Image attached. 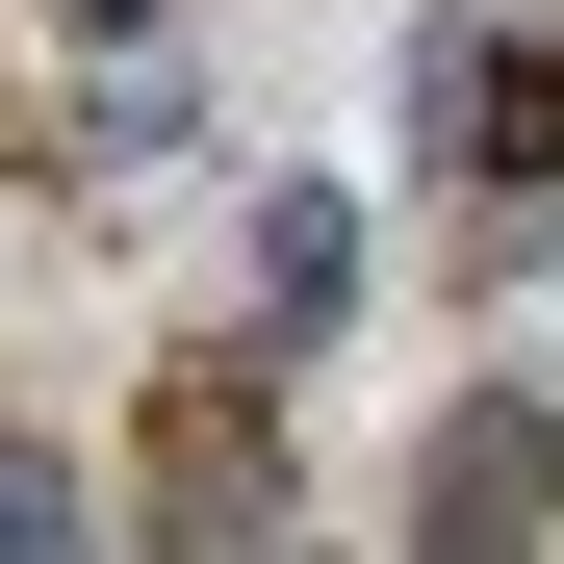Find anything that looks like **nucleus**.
Wrapping results in <instances>:
<instances>
[{
    "label": "nucleus",
    "mask_w": 564,
    "mask_h": 564,
    "mask_svg": "<svg viewBox=\"0 0 564 564\" xmlns=\"http://www.w3.org/2000/svg\"><path fill=\"white\" fill-rule=\"evenodd\" d=\"M257 513H282V411L231 359H180L154 386V564H257Z\"/></svg>",
    "instance_id": "f257e3e1"
},
{
    "label": "nucleus",
    "mask_w": 564,
    "mask_h": 564,
    "mask_svg": "<svg viewBox=\"0 0 564 564\" xmlns=\"http://www.w3.org/2000/svg\"><path fill=\"white\" fill-rule=\"evenodd\" d=\"M539 513H564V411H539V386L436 411V462H411V564H513Z\"/></svg>",
    "instance_id": "f03ea898"
},
{
    "label": "nucleus",
    "mask_w": 564,
    "mask_h": 564,
    "mask_svg": "<svg viewBox=\"0 0 564 564\" xmlns=\"http://www.w3.org/2000/svg\"><path fill=\"white\" fill-rule=\"evenodd\" d=\"M411 129H436L462 180H564V52H513V26H436V52H411Z\"/></svg>",
    "instance_id": "7ed1b4c3"
},
{
    "label": "nucleus",
    "mask_w": 564,
    "mask_h": 564,
    "mask_svg": "<svg viewBox=\"0 0 564 564\" xmlns=\"http://www.w3.org/2000/svg\"><path fill=\"white\" fill-rule=\"evenodd\" d=\"M334 282H359V206H308V180H282V206H257V308L334 334Z\"/></svg>",
    "instance_id": "20e7f679"
},
{
    "label": "nucleus",
    "mask_w": 564,
    "mask_h": 564,
    "mask_svg": "<svg viewBox=\"0 0 564 564\" xmlns=\"http://www.w3.org/2000/svg\"><path fill=\"white\" fill-rule=\"evenodd\" d=\"M0 564H104V488H77L52 436H0Z\"/></svg>",
    "instance_id": "39448f33"
},
{
    "label": "nucleus",
    "mask_w": 564,
    "mask_h": 564,
    "mask_svg": "<svg viewBox=\"0 0 564 564\" xmlns=\"http://www.w3.org/2000/svg\"><path fill=\"white\" fill-rule=\"evenodd\" d=\"M52 26H154V0H52Z\"/></svg>",
    "instance_id": "423d86ee"
}]
</instances>
